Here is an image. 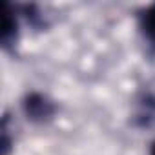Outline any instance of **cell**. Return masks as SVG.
<instances>
[{"instance_id":"cell-2","label":"cell","mask_w":155,"mask_h":155,"mask_svg":"<svg viewBox=\"0 0 155 155\" xmlns=\"http://www.w3.org/2000/svg\"><path fill=\"white\" fill-rule=\"evenodd\" d=\"M140 29H142L144 37L151 44H155V4L150 6L144 11V15H140Z\"/></svg>"},{"instance_id":"cell-1","label":"cell","mask_w":155,"mask_h":155,"mask_svg":"<svg viewBox=\"0 0 155 155\" xmlns=\"http://www.w3.org/2000/svg\"><path fill=\"white\" fill-rule=\"evenodd\" d=\"M24 111H26L28 119H31V120H46L48 117L53 115L55 108L44 95L29 93L24 99Z\"/></svg>"},{"instance_id":"cell-4","label":"cell","mask_w":155,"mask_h":155,"mask_svg":"<svg viewBox=\"0 0 155 155\" xmlns=\"http://www.w3.org/2000/svg\"><path fill=\"white\" fill-rule=\"evenodd\" d=\"M150 155H155V142H153V146H151V151H150Z\"/></svg>"},{"instance_id":"cell-3","label":"cell","mask_w":155,"mask_h":155,"mask_svg":"<svg viewBox=\"0 0 155 155\" xmlns=\"http://www.w3.org/2000/svg\"><path fill=\"white\" fill-rule=\"evenodd\" d=\"M15 28H17L15 17L9 13V6H6V11H4V24H2V42H4V46H8V44L15 38Z\"/></svg>"}]
</instances>
